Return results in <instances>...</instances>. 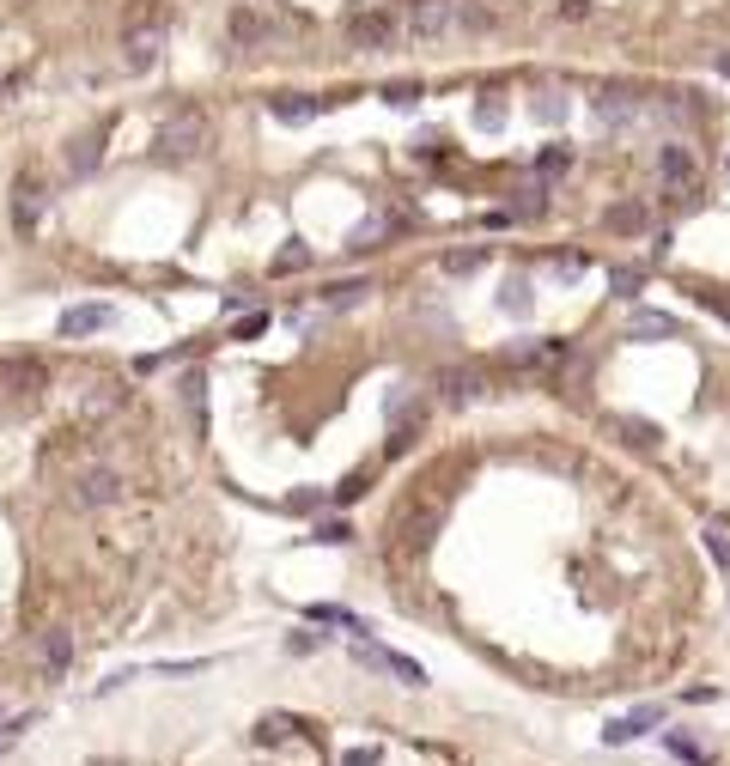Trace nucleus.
Returning <instances> with one entry per match:
<instances>
[{"label":"nucleus","instance_id":"nucleus-25","mask_svg":"<svg viewBox=\"0 0 730 766\" xmlns=\"http://www.w3.org/2000/svg\"><path fill=\"white\" fill-rule=\"evenodd\" d=\"M511 195H518V201H511L518 213H542V207H548V189H542V177H536V183H518Z\"/></svg>","mask_w":730,"mask_h":766},{"label":"nucleus","instance_id":"nucleus-31","mask_svg":"<svg viewBox=\"0 0 730 766\" xmlns=\"http://www.w3.org/2000/svg\"><path fill=\"white\" fill-rule=\"evenodd\" d=\"M609 286H615V298H639L645 274H639V268H615V274H609Z\"/></svg>","mask_w":730,"mask_h":766},{"label":"nucleus","instance_id":"nucleus-14","mask_svg":"<svg viewBox=\"0 0 730 766\" xmlns=\"http://www.w3.org/2000/svg\"><path fill=\"white\" fill-rule=\"evenodd\" d=\"M676 335V317H664V311H633V323H627V341H670Z\"/></svg>","mask_w":730,"mask_h":766},{"label":"nucleus","instance_id":"nucleus-15","mask_svg":"<svg viewBox=\"0 0 730 766\" xmlns=\"http://www.w3.org/2000/svg\"><path fill=\"white\" fill-rule=\"evenodd\" d=\"M268 110H274V122H292V128H299V122H311V116L323 110V98H305V92H286V98H274Z\"/></svg>","mask_w":730,"mask_h":766},{"label":"nucleus","instance_id":"nucleus-30","mask_svg":"<svg viewBox=\"0 0 730 766\" xmlns=\"http://www.w3.org/2000/svg\"><path fill=\"white\" fill-rule=\"evenodd\" d=\"M481 262H487V250H451L445 256V274H475Z\"/></svg>","mask_w":730,"mask_h":766},{"label":"nucleus","instance_id":"nucleus-3","mask_svg":"<svg viewBox=\"0 0 730 766\" xmlns=\"http://www.w3.org/2000/svg\"><path fill=\"white\" fill-rule=\"evenodd\" d=\"M451 31H457V0H414L402 19V37H414V43H438Z\"/></svg>","mask_w":730,"mask_h":766},{"label":"nucleus","instance_id":"nucleus-24","mask_svg":"<svg viewBox=\"0 0 730 766\" xmlns=\"http://www.w3.org/2000/svg\"><path fill=\"white\" fill-rule=\"evenodd\" d=\"M365 292H372V280H335V286H329V292H323V298H329V304H335V311H347V304H359V298H365Z\"/></svg>","mask_w":730,"mask_h":766},{"label":"nucleus","instance_id":"nucleus-43","mask_svg":"<svg viewBox=\"0 0 730 766\" xmlns=\"http://www.w3.org/2000/svg\"><path fill=\"white\" fill-rule=\"evenodd\" d=\"M359 493H365V475H353L347 487H335V499H341V505H347V499H359Z\"/></svg>","mask_w":730,"mask_h":766},{"label":"nucleus","instance_id":"nucleus-34","mask_svg":"<svg viewBox=\"0 0 730 766\" xmlns=\"http://www.w3.org/2000/svg\"><path fill=\"white\" fill-rule=\"evenodd\" d=\"M25 730H31V712H19V718H0V754H7V748L25 736Z\"/></svg>","mask_w":730,"mask_h":766},{"label":"nucleus","instance_id":"nucleus-38","mask_svg":"<svg viewBox=\"0 0 730 766\" xmlns=\"http://www.w3.org/2000/svg\"><path fill=\"white\" fill-rule=\"evenodd\" d=\"M262 329H268V311H250V317H244V323H238L232 335H238V341H256Z\"/></svg>","mask_w":730,"mask_h":766},{"label":"nucleus","instance_id":"nucleus-44","mask_svg":"<svg viewBox=\"0 0 730 766\" xmlns=\"http://www.w3.org/2000/svg\"><path fill=\"white\" fill-rule=\"evenodd\" d=\"M718 67H724V73H730V49H724V55H718Z\"/></svg>","mask_w":730,"mask_h":766},{"label":"nucleus","instance_id":"nucleus-6","mask_svg":"<svg viewBox=\"0 0 730 766\" xmlns=\"http://www.w3.org/2000/svg\"><path fill=\"white\" fill-rule=\"evenodd\" d=\"M122 499V475L116 469H86L80 481H73V505H86V511H104Z\"/></svg>","mask_w":730,"mask_h":766},{"label":"nucleus","instance_id":"nucleus-19","mask_svg":"<svg viewBox=\"0 0 730 766\" xmlns=\"http://www.w3.org/2000/svg\"><path fill=\"white\" fill-rule=\"evenodd\" d=\"M378 669H384V675H396L402 687H426V669H420L414 657H402V651H384V657H378Z\"/></svg>","mask_w":730,"mask_h":766},{"label":"nucleus","instance_id":"nucleus-39","mask_svg":"<svg viewBox=\"0 0 730 766\" xmlns=\"http://www.w3.org/2000/svg\"><path fill=\"white\" fill-rule=\"evenodd\" d=\"M341 766H378V748H347Z\"/></svg>","mask_w":730,"mask_h":766},{"label":"nucleus","instance_id":"nucleus-18","mask_svg":"<svg viewBox=\"0 0 730 766\" xmlns=\"http://www.w3.org/2000/svg\"><path fill=\"white\" fill-rule=\"evenodd\" d=\"M311 621H317V627H347L353 639H365V621L353 615V608H335V602H317V608H311Z\"/></svg>","mask_w":730,"mask_h":766},{"label":"nucleus","instance_id":"nucleus-40","mask_svg":"<svg viewBox=\"0 0 730 766\" xmlns=\"http://www.w3.org/2000/svg\"><path fill=\"white\" fill-rule=\"evenodd\" d=\"M584 268H591V256H560V280H578Z\"/></svg>","mask_w":730,"mask_h":766},{"label":"nucleus","instance_id":"nucleus-9","mask_svg":"<svg viewBox=\"0 0 730 766\" xmlns=\"http://www.w3.org/2000/svg\"><path fill=\"white\" fill-rule=\"evenodd\" d=\"M43 183L37 177H19L13 183V225H19V232H37V219H43Z\"/></svg>","mask_w":730,"mask_h":766},{"label":"nucleus","instance_id":"nucleus-27","mask_svg":"<svg viewBox=\"0 0 730 766\" xmlns=\"http://www.w3.org/2000/svg\"><path fill=\"white\" fill-rule=\"evenodd\" d=\"M572 116V104L560 98V92H542V104H536V122H548V128H560Z\"/></svg>","mask_w":730,"mask_h":766},{"label":"nucleus","instance_id":"nucleus-32","mask_svg":"<svg viewBox=\"0 0 730 766\" xmlns=\"http://www.w3.org/2000/svg\"><path fill=\"white\" fill-rule=\"evenodd\" d=\"M384 232H390V219H365L359 232H353V244H347V250H372V244H378Z\"/></svg>","mask_w":730,"mask_h":766},{"label":"nucleus","instance_id":"nucleus-33","mask_svg":"<svg viewBox=\"0 0 730 766\" xmlns=\"http://www.w3.org/2000/svg\"><path fill=\"white\" fill-rule=\"evenodd\" d=\"M475 128H505V104L499 98H481L475 104Z\"/></svg>","mask_w":730,"mask_h":766},{"label":"nucleus","instance_id":"nucleus-7","mask_svg":"<svg viewBox=\"0 0 730 766\" xmlns=\"http://www.w3.org/2000/svg\"><path fill=\"white\" fill-rule=\"evenodd\" d=\"M116 323V311H110V304H73V311H61V335L67 341H80V335H98V329H110Z\"/></svg>","mask_w":730,"mask_h":766},{"label":"nucleus","instance_id":"nucleus-36","mask_svg":"<svg viewBox=\"0 0 730 766\" xmlns=\"http://www.w3.org/2000/svg\"><path fill=\"white\" fill-rule=\"evenodd\" d=\"M384 104H390V110H414V104H420V86H390Z\"/></svg>","mask_w":730,"mask_h":766},{"label":"nucleus","instance_id":"nucleus-16","mask_svg":"<svg viewBox=\"0 0 730 766\" xmlns=\"http://www.w3.org/2000/svg\"><path fill=\"white\" fill-rule=\"evenodd\" d=\"M603 219H609V232H621V238H639V232H645V225H651L639 201H615V207H609Z\"/></svg>","mask_w":730,"mask_h":766},{"label":"nucleus","instance_id":"nucleus-41","mask_svg":"<svg viewBox=\"0 0 730 766\" xmlns=\"http://www.w3.org/2000/svg\"><path fill=\"white\" fill-rule=\"evenodd\" d=\"M566 159H572V152H566V146H554V152H542V171H566Z\"/></svg>","mask_w":730,"mask_h":766},{"label":"nucleus","instance_id":"nucleus-2","mask_svg":"<svg viewBox=\"0 0 730 766\" xmlns=\"http://www.w3.org/2000/svg\"><path fill=\"white\" fill-rule=\"evenodd\" d=\"M207 134H213V128H207V116H201V110H177V116L159 128V140H153V146H159V159L183 165V159H195V152H207Z\"/></svg>","mask_w":730,"mask_h":766},{"label":"nucleus","instance_id":"nucleus-28","mask_svg":"<svg viewBox=\"0 0 730 766\" xmlns=\"http://www.w3.org/2000/svg\"><path fill=\"white\" fill-rule=\"evenodd\" d=\"M664 748H670L676 760H688V766H706V748H694V742H688L682 730H670V736H664Z\"/></svg>","mask_w":730,"mask_h":766},{"label":"nucleus","instance_id":"nucleus-17","mask_svg":"<svg viewBox=\"0 0 730 766\" xmlns=\"http://www.w3.org/2000/svg\"><path fill=\"white\" fill-rule=\"evenodd\" d=\"M67 663H73V633L49 627V633H43V669H49V675H61Z\"/></svg>","mask_w":730,"mask_h":766},{"label":"nucleus","instance_id":"nucleus-20","mask_svg":"<svg viewBox=\"0 0 730 766\" xmlns=\"http://www.w3.org/2000/svg\"><path fill=\"white\" fill-rule=\"evenodd\" d=\"M232 43H244V49L268 43V19L262 13H232Z\"/></svg>","mask_w":730,"mask_h":766},{"label":"nucleus","instance_id":"nucleus-12","mask_svg":"<svg viewBox=\"0 0 730 766\" xmlns=\"http://www.w3.org/2000/svg\"><path fill=\"white\" fill-rule=\"evenodd\" d=\"M98 159H104V128H92V134H80V140L67 146V171H73V177H92Z\"/></svg>","mask_w":730,"mask_h":766},{"label":"nucleus","instance_id":"nucleus-11","mask_svg":"<svg viewBox=\"0 0 730 766\" xmlns=\"http://www.w3.org/2000/svg\"><path fill=\"white\" fill-rule=\"evenodd\" d=\"M597 116H603V128H627V122L639 116V98H633L627 86H603V92H597Z\"/></svg>","mask_w":730,"mask_h":766},{"label":"nucleus","instance_id":"nucleus-35","mask_svg":"<svg viewBox=\"0 0 730 766\" xmlns=\"http://www.w3.org/2000/svg\"><path fill=\"white\" fill-rule=\"evenodd\" d=\"M317 542H329V548H335V542H353V529H347V517H341V523H335V517H329V523H317Z\"/></svg>","mask_w":730,"mask_h":766},{"label":"nucleus","instance_id":"nucleus-10","mask_svg":"<svg viewBox=\"0 0 730 766\" xmlns=\"http://www.w3.org/2000/svg\"><path fill=\"white\" fill-rule=\"evenodd\" d=\"M651 724H664V706H639V712H627V718L603 724V742H609V748H627V742H633V736H645Z\"/></svg>","mask_w":730,"mask_h":766},{"label":"nucleus","instance_id":"nucleus-22","mask_svg":"<svg viewBox=\"0 0 730 766\" xmlns=\"http://www.w3.org/2000/svg\"><path fill=\"white\" fill-rule=\"evenodd\" d=\"M183 402H189L195 426H207V377H201V371H189V377H183Z\"/></svg>","mask_w":730,"mask_h":766},{"label":"nucleus","instance_id":"nucleus-42","mask_svg":"<svg viewBox=\"0 0 730 766\" xmlns=\"http://www.w3.org/2000/svg\"><path fill=\"white\" fill-rule=\"evenodd\" d=\"M286 651H292V657H305V651H317V639H311V633H292V639H286Z\"/></svg>","mask_w":730,"mask_h":766},{"label":"nucleus","instance_id":"nucleus-8","mask_svg":"<svg viewBox=\"0 0 730 766\" xmlns=\"http://www.w3.org/2000/svg\"><path fill=\"white\" fill-rule=\"evenodd\" d=\"M438 390L451 402H475V396H487V371L481 365H445L438 371Z\"/></svg>","mask_w":730,"mask_h":766},{"label":"nucleus","instance_id":"nucleus-23","mask_svg":"<svg viewBox=\"0 0 730 766\" xmlns=\"http://www.w3.org/2000/svg\"><path fill=\"white\" fill-rule=\"evenodd\" d=\"M499 304H505L511 317H524V311H530V280H524V274H511V280H505V292H499Z\"/></svg>","mask_w":730,"mask_h":766},{"label":"nucleus","instance_id":"nucleus-1","mask_svg":"<svg viewBox=\"0 0 730 766\" xmlns=\"http://www.w3.org/2000/svg\"><path fill=\"white\" fill-rule=\"evenodd\" d=\"M420 487H426V493L408 499V505L396 511V523H390L396 542H402L408 554H420V548L432 542V535H438V511H445V493H432V481H420Z\"/></svg>","mask_w":730,"mask_h":766},{"label":"nucleus","instance_id":"nucleus-4","mask_svg":"<svg viewBox=\"0 0 730 766\" xmlns=\"http://www.w3.org/2000/svg\"><path fill=\"white\" fill-rule=\"evenodd\" d=\"M347 37H353L359 55H384V49L402 43V19L396 13H353L347 19Z\"/></svg>","mask_w":730,"mask_h":766},{"label":"nucleus","instance_id":"nucleus-13","mask_svg":"<svg viewBox=\"0 0 730 766\" xmlns=\"http://www.w3.org/2000/svg\"><path fill=\"white\" fill-rule=\"evenodd\" d=\"M657 171H664V183H676V189L694 183V152H688L682 140H670L664 152H657Z\"/></svg>","mask_w":730,"mask_h":766},{"label":"nucleus","instance_id":"nucleus-26","mask_svg":"<svg viewBox=\"0 0 730 766\" xmlns=\"http://www.w3.org/2000/svg\"><path fill=\"white\" fill-rule=\"evenodd\" d=\"M299 268H311V250H305L299 238H292V244L274 256V274H299Z\"/></svg>","mask_w":730,"mask_h":766},{"label":"nucleus","instance_id":"nucleus-37","mask_svg":"<svg viewBox=\"0 0 730 766\" xmlns=\"http://www.w3.org/2000/svg\"><path fill=\"white\" fill-rule=\"evenodd\" d=\"M116 402H122V390H110V383H104V390H98V396H86V414H110Z\"/></svg>","mask_w":730,"mask_h":766},{"label":"nucleus","instance_id":"nucleus-29","mask_svg":"<svg viewBox=\"0 0 730 766\" xmlns=\"http://www.w3.org/2000/svg\"><path fill=\"white\" fill-rule=\"evenodd\" d=\"M700 542H706V554H712V566H718V572H730V542H724V529H718V523H712V529L700 535Z\"/></svg>","mask_w":730,"mask_h":766},{"label":"nucleus","instance_id":"nucleus-5","mask_svg":"<svg viewBox=\"0 0 730 766\" xmlns=\"http://www.w3.org/2000/svg\"><path fill=\"white\" fill-rule=\"evenodd\" d=\"M159 49H165V19L153 13V19H140V25H128V37H122V61L140 73V67H153L159 61Z\"/></svg>","mask_w":730,"mask_h":766},{"label":"nucleus","instance_id":"nucleus-21","mask_svg":"<svg viewBox=\"0 0 730 766\" xmlns=\"http://www.w3.org/2000/svg\"><path fill=\"white\" fill-rule=\"evenodd\" d=\"M621 432V444H639V450H657V426L651 420H609Z\"/></svg>","mask_w":730,"mask_h":766}]
</instances>
